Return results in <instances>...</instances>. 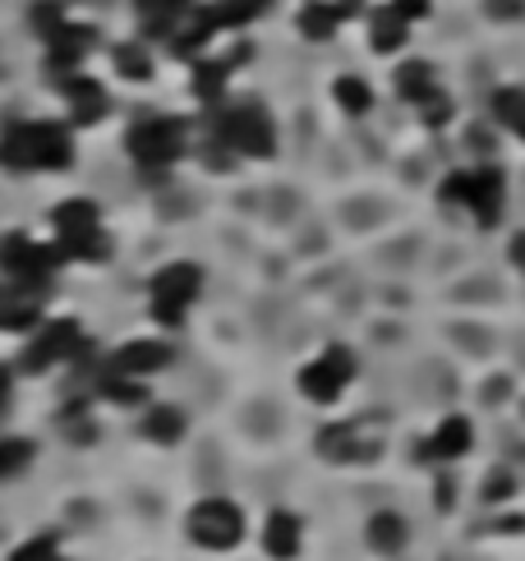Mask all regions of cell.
I'll return each instance as SVG.
<instances>
[{"label":"cell","mask_w":525,"mask_h":561,"mask_svg":"<svg viewBox=\"0 0 525 561\" xmlns=\"http://www.w3.org/2000/svg\"><path fill=\"white\" fill-rule=\"evenodd\" d=\"M70 157H74L70 129L51 125V120L18 125L10 139L0 143V166H14V170H51V166H65Z\"/></svg>","instance_id":"cell-1"},{"label":"cell","mask_w":525,"mask_h":561,"mask_svg":"<svg viewBox=\"0 0 525 561\" xmlns=\"http://www.w3.org/2000/svg\"><path fill=\"white\" fill-rule=\"evenodd\" d=\"M442 199L471 207L479 226H493L498 221V207H502V176H498V170H489V166L457 170V176L442 184Z\"/></svg>","instance_id":"cell-2"},{"label":"cell","mask_w":525,"mask_h":561,"mask_svg":"<svg viewBox=\"0 0 525 561\" xmlns=\"http://www.w3.org/2000/svg\"><path fill=\"white\" fill-rule=\"evenodd\" d=\"M222 143L245 152V157H272V148H277V129H272V115L263 106H236L222 115Z\"/></svg>","instance_id":"cell-3"},{"label":"cell","mask_w":525,"mask_h":561,"mask_svg":"<svg viewBox=\"0 0 525 561\" xmlns=\"http://www.w3.org/2000/svg\"><path fill=\"white\" fill-rule=\"evenodd\" d=\"M240 530H245V520L226 497H208V501H199V507L189 511V538L199 548H217V552L236 548Z\"/></svg>","instance_id":"cell-4"},{"label":"cell","mask_w":525,"mask_h":561,"mask_svg":"<svg viewBox=\"0 0 525 561\" xmlns=\"http://www.w3.org/2000/svg\"><path fill=\"white\" fill-rule=\"evenodd\" d=\"M199 285H203V272L193 263L162 267V272L152 277V318H158V322H180L189 299L199 295Z\"/></svg>","instance_id":"cell-5"},{"label":"cell","mask_w":525,"mask_h":561,"mask_svg":"<svg viewBox=\"0 0 525 561\" xmlns=\"http://www.w3.org/2000/svg\"><path fill=\"white\" fill-rule=\"evenodd\" d=\"M129 152L143 166H171L185 152V125L180 120H143L129 129Z\"/></svg>","instance_id":"cell-6"},{"label":"cell","mask_w":525,"mask_h":561,"mask_svg":"<svg viewBox=\"0 0 525 561\" xmlns=\"http://www.w3.org/2000/svg\"><path fill=\"white\" fill-rule=\"evenodd\" d=\"M350 373H355V359H350L346 345H333V350L318 355L300 373V392L309 400H333V396H341V386L350 382Z\"/></svg>","instance_id":"cell-7"},{"label":"cell","mask_w":525,"mask_h":561,"mask_svg":"<svg viewBox=\"0 0 525 561\" xmlns=\"http://www.w3.org/2000/svg\"><path fill=\"white\" fill-rule=\"evenodd\" d=\"M55 230L65 235V248L70 254H79V258H102L107 254V244L102 235H97V207L92 203H65L61 212H55Z\"/></svg>","instance_id":"cell-8"},{"label":"cell","mask_w":525,"mask_h":561,"mask_svg":"<svg viewBox=\"0 0 525 561\" xmlns=\"http://www.w3.org/2000/svg\"><path fill=\"white\" fill-rule=\"evenodd\" d=\"M0 267H5L10 277H18V281H47L51 277V254L42 244L14 235V240L0 244Z\"/></svg>","instance_id":"cell-9"},{"label":"cell","mask_w":525,"mask_h":561,"mask_svg":"<svg viewBox=\"0 0 525 561\" xmlns=\"http://www.w3.org/2000/svg\"><path fill=\"white\" fill-rule=\"evenodd\" d=\"M318 451L333 460H368V456H378V442H360L355 423H333V429L318 437Z\"/></svg>","instance_id":"cell-10"},{"label":"cell","mask_w":525,"mask_h":561,"mask_svg":"<svg viewBox=\"0 0 525 561\" xmlns=\"http://www.w3.org/2000/svg\"><path fill=\"white\" fill-rule=\"evenodd\" d=\"M70 341H74V322H55V327H47V332L28 345L24 364H28L33 373H37V369H47V364H55V359H65V355H70Z\"/></svg>","instance_id":"cell-11"},{"label":"cell","mask_w":525,"mask_h":561,"mask_svg":"<svg viewBox=\"0 0 525 561\" xmlns=\"http://www.w3.org/2000/svg\"><path fill=\"white\" fill-rule=\"evenodd\" d=\"M263 548H267V557L290 561V557L300 552V520L290 515V511H272L267 515V530H263Z\"/></svg>","instance_id":"cell-12"},{"label":"cell","mask_w":525,"mask_h":561,"mask_svg":"<svg viewBox=\"0 0 525 561\" xmlns=\"http://www.w3.org/2000/svg\"><path fill=\"white\" fill-rule=\"evenodd\" d=\"M166 359H171V350L162 341H129L121 355H115V369L121 373H158V369H166Z\"/></svg>","instance_id":"cell-13"},{"label":"cell","mask_w":525,"mask_h":561,"mask_svg":"<svg viewBox=\"0 0 525 561\" xmlns=\"http://www.w3.org/2000/svg\"><path fill=\"white\" fill-rule=\"evenodd\" d=\"M465 451H471V423L465 419H442L429 437V447H424V456H434V460H457Z\"/></svg>","instance_id":"cell-14"},{"label":"cell","mask_w":525,"mask_h":561,"mask_svg":"<svg viewBox=\"0 0 525 561\" xmlns=\"http://www.w3.org/2000/svg\"><path fill=\"white\" fill-rule=\"evenodd\" d=\"M364 534H368V548H374V552H401L405 548V520L392 515V511H383V515L368 520Z\"/></svg>","instance_id":"cell-15"},{"label":"cell","mask_w":525,"mask_h":561,"mask_svg":"<svg viewBox=\"0 0 525 561\" xmlns=\"http://www.w3.org/2000/svg\"><path fill=\"white\" fill-rule=\"evenodd\" d=\"M143 437H152V442H180L185 437V415L175 410V405H158V410H148V419H143Z\"/></svg>","instance_id":"cell-16"},{"label":"cell","mask_w":525,"mask_h":561,"mask_svg":"<svg viewBox=\"0 0 525 561\" xmlns=\"http://www.w3.org/2000/svg\"><path fill=\"white\" fill-rule=\"evenodd\" d=\"M65 97H70V106H74V120H97V115L107 111L102 88L88 84V79H70L65 84Z\"/></svg>","instance_id":"cell-17"},{"label":"cell","mask_w":525,"mask_h":561,"mask_svg":"<svg viewBox=\"0 0 525 561\" xmlns=\"http://www.w3.org/2000/svg\"><path fill=\"white\" fill-rule=\"evenodd\" d=\"M405 24H411V18H405L397 5L392 10H378L374 14V47L378 51H397L405 42Z\"/></svg>","instance_id":"cell-18"},{"label":"cell","mask_w":525,"mask_h":561,"mask_svg":"<svg viewBox=\"0 0 525 561\" xmlns=\"http://www.w3.org/2000/svg\"><path fill=\"white\" fill-rule=\"evenodd\" d=\"M397 88H401L405 102H424V97L434 92V69L424 65V61L401 65V69H397Z\"/></svg>","instance_id":"cell-19"},{"label":"cell","mask_w":525,"mask_h":561,"mask_svg":"<svg viewBox=\"0 0 525 561\" xmlns=\"http://www.w3.org/2000/svg\"><path fill=\"white\" fill-rule=\"evenodd\" d=\"M88 42H92V37H88L84 28H74V24L55 28V47H51V61H55V65H74V61H79V55L88 51Z\"/></svg>","instance_id":"cell-20"},{"label":"cell","mask_w":525,"mask_h":561,"mask_svg":"<svg viewBox=\"0 0 525 561\" xmlns=\"http://www.w3.org/2000/svg\"><path fill=\"white\" fill-rule=\"evenodd\" d=\"M33 466V442L24 437H5L0 442V479H14Z\"/></svg>","instance_id":"cell-21"},{"label":"cell","mask_w":525,"mask_h":561,"mask_svg":"<svg viewBox=\"0 0 525 561\" xmlns=\"http://www.w3.org/2000/svg\"><path fill=\"white\" fill-rule=\"evenodd\" d=\"M341 14H346V5H309L300 14V28H304V37H327V33L337 28Z\"/></svg>","instance_id":"cell-22"},{"label":"cell","mask_w":525,"mask_h":561,"mask_svg":"<svg viewBox=\"0 0 525 561\" xmlns=\"http://www.w3.org/2000/svg\"><path fill=\"white\" fill-rule=\"evenodd\" d=\"M333 97L341 102V111H350V115H364V111H368V102H374V92H368V84H364V79H337Z\"/></svg>","instance_id":"cell-23"},{"label":"cell","mask_w":525,"mask_h":561,"mask_svg":"<svg viewBox=\"0 0 525 561\" xmlns=\"http://www.w3.org/2000/svg\"><path fill=\"white\" fill-rule=\"evenodd\" d=\"M493 111H498V120L512 125L516 133L525 129V92H521V88H502V92L493 97Z\"/></svg>","instance_id":"cell-24"},{"label":"cell","mask_w":525,"mask_h":561,"mask_svg":"<svg viewBox=\"0 0 525 561\" xmlns=\"http://www.w3.org/2000/svg\"><path fill=\"white\" fill-rule=\"evenodd\" d=\"M139 10L152 18V28H162V24H171V18H180L189 10V0H139Z\"/></svg>","instance_id":"cell-25"},{"label":"cell","mask_w":525,"mask_h":561,"mask_svg":"<svg viewBox=\"0 0 525 561\" xmlns=\"http://www.w3.org/2000/svg\"><path fill=\"white\" fill-rule=\"evenodd\" d=\"M24 322H33V304L24 308L14 299V290L0 285V327H24Z\"/></svg>","instance_id":"cell-26"},{"label":"cell","mask_w":525,"mask_h":561,"mask_svg":"<svg viewBox=\"0 0 525 561\" xmlns=\"http://www.w3.org/2000/svg\"><path fill=\"white\" fill-rule=\"evenodd\" d=\"M115 61H121V74H129V79H148V55L139 47H115Z\"/></svg>","instance_id":"cell-27"},{"label":"cell","mask_w":525,"mask_h":561,"mask_svg":"<svg viewBox=\"0 0 525 561\" xmlns=\"http://www.w3.org/2000/svg\"><path fill=\"white\" fill-rule=\"evenodd\" d=\"M10 561H61V557H55V538H51V534H42V538H33V544L18 548Z\"/></svg>","instance_id":"cell-28"},{"label":"cell","mask_w":525,"mask_h":561,"mask_svg":"<svg viewBox=\"0 0 525 561\" xmlns=\"http://www.w3.org/2000/svg\"><path fill=\"white\" fill-rule=\"evenodd\" d=\"M420 106H424V120H429V125H442V120H447V115H452V102H447V97H442L438 88H434L429 97H424V102H420Z\"/></svg>","instance_id":"cell-29"},{"label":"cell","mask_w":525,"mask_h":561,"mask_svg":"<svg viewBox=\"0 0 525 561\" xmlns=\"http://www.w3.org/2000/svg\"><path fill=\"white\" fill-rule=\"evenodd\" d=\"M102 392L111 400H121V405H134V400H143V386H134V382H107Z\"/></svg>","instance_id":"cell-30"},{"label":"cell","mask_w":525,"mask_h":561,"mask_svg":"<svg viewBox=\"0 0 525 561\" xmlns=\"http://www.w3.org/2000/svg\"><path fill=\"white\" fill-rule=\"evenodd\" d=\"M489 14H498V18H516V14H525V0H489Z\"/></svg>","instance_id":"cell-31"},{"label":"cell","mask_w":525,"mask_h":561,"mask_svg":"<svg viewBox=\"0 0 525 561\" xmlns=\"http://www.w3.org/2000/svg\"><path fill=\"white\" fill-rule=\"evenodd\" d=\"M392 5H397L405 18H420L424 10H429V0H392Z\"/></svg>","instance_id":"cell-32"},{"label":"cell","mask_w":525,"mask_h":561,"mask_svg":"<svg viewBox=\"0 0 525 561\" xmlns=\"http://www.w3.org/2000/svg\"><path fill=\"white\" fill-rule=\"evenodd\" d=\"M512 263H516V267H525V230L512 240Z\"/></svg>","instance_id":"cell-33"},{"label":"cell","mask_w":525,"mask_h":561,"mask_svg":"<svg viewBox=\"0 0 525 561\" xmlns=\"http://www.w3.org/2000/svg\"><path fill=\"white\" fill-rule=\"evenodd\" d=\"M249 5H254V10H259V5H267V0H249Z\"/></svg>","instance_id":"cell-34"}]
</instances>
